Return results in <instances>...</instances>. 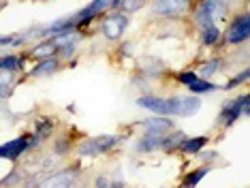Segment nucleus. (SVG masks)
Masks as SVG:
<instances>
[{
  "label": "nucleus",
  "instance_id": "21",
  "mask_svg": "<svg viewBox=\"0 0 250 188\" xmlns=\"http://www.w3.org/2000/svg\"><path fill=\"white\" fill-rule=\"evenodd\" d=\"M188 88V92L190 94H195V96H201V94H212L218 90V84H214V82H209V79H195L190 85H186Z\"/></svg>",
  "mask_w": 250,
  "mask_h": 188
},
{
  "label": "nucleus",
  "instance_id": "29",
  "mask_svg": "<svg viewBox=\"0 0 250 188\" xmlns=\"http://www.w3.org/2000/svg\"><path fill=\"white\" fill-rule=\"evenodd\" d=\"M111 180L107 178V175H99V178L94 180V188H109Z\"/></svg>",
  "mask_w": 250,
  "mask_h": 188
},
{
  "label": "nucleus",
  "instance_id": "31",
  "mask_svg": "<svg viewBox=\"0 0 250 188\" xmlns=\"http://www.w3.org/2000/svg\"><path fill=\"white\" fill-rule=\"evenodd\" d=\"M126 184H124L122 180H111V184H109V188H124Z\"/></svg>",
  "mask_w": 250,
  "mask_h": 188
},
{
  "label": "nucleus",
  "instance_id": "14",
  "mask_svg": "<svg viewBox=\"0 0 250 188\" xmlns=\"http://www.w3.org/2000/svg\"><path fill=\"white\" fill-rule=\"evenodd\" d=\"M161 139H163L161 135H150V133H144V135H141L137 141H135L133 152H137V154H152V152L161 150Z\"/></svg>",
  "mask_w": 250,
  "mask_h": 188
},
{
  "label": "nucleus",
  "instance_id": "2",
  "mask_svg": "<svg viewBox=\"0 0 250 188\" xmlns=\"http://www.w3.org/2000/svg\"><path fill=\"white\" fill-rule=\"evenodd\" d=\"M248 39H250V15L248 11H242V13H235L231 24L227 26L218 45H223V47H240V45L248 43Z\"/></svg>",
  "mask_w": 250,
  "mask_h": 188
},
{
  "label": "nucleus",
  "instance_id": "1",
  "mask_svg": "<svg viewBox=\"0 0 250 188\" xmlns=\"http://www.w3.org/2000/svg\"><path fill=\"white\" fill-rule=\"evenodd\" d=\"M135 105L141 109L150 111L152 116H167V118H180V105H182V94L173 96H158V94H141L137 96Z\"/></svg>",
  "mask_w": 250,
  "mask_h": 188
},
{
  "label": "nucleus",
  "instance_id": "24",
  "mask_svg": "<svg viewBox=\"0 0 250 188\" xmlns=\"http://www.w3.org/2000/svg\"><path fill=\"white\" fill-rule=\"evenodd\" d=\"M24 68V56L18 54H9L0 58V71H11V73H18Z\"/></svg>",
  "mask_w": 250,
  "mask_h": 188
},
{
  "label": "nucleus",
  "instance_id": "33",
  "mask_svg": "<svg viewBox=\"0 0 250 188\" xmlns=\"http://www.w3.org/2000/svg\"><path fill=\"white\" fill-rule=\"evenodd\" d=\"M0 103H2V101H0Z\"/></svg>",
  "mask_w": 250,
  "mask_h": 188
},
{
  "label": "nucleus",
  "instance_id": "16",
  "mask_svg": "<svg viewBox=\"0 0 250 188\" xmlns=\"http://www.w3.org/2000/svg\"><path fill=\"white\" fill-rule=\"evenodd\" d=\"M225 68V58H220V56H216V58H208V60H203L201 64H199L197 68V75L201 77V79H212L218 71H223Z\"/></svg>",
  "mask_w": 250,
  "mask_h": 188
},
{
  "label": "nucleus",
  "instance_id": "8",
  "mask_svg": "<svg viewBox=\"0 0 250 188\" xmlns=\"http://www.w3.org/2000/svg\"><path fill=\"white\" fill-rule=\"evenodd\" d=\"M26 152H30V141H28V135H20L18 139L7 141V144L0 146V158H2V161L15 163V161H20L21 154H26Z\"/></svg>",
  "mask_w": 250,
  "mask_h": 188
},
{
  "label": "nucleus",
  "instance_id": "12",
  "mask_svg": "<svg viewBox=\"0 0 250 188\" xmlns=\"http://www.w3.org/2000/svg\"><path fill=\"white\" fill-rule=\"evenodd\" d=\"M58 71H60V58L58 56H52V58L39 60V64L35 68H30L28 75L35 79H43V77H52L54 73H58Z\"/></svg>",
  "mask_w": 250,
  "mask_h": 188
},
{
  "label": "nucleus",
  "instance_id": "7",
  "mask_svg": "<svg viewBox=\"0 0 250 188\" xmlns=\"http://www.w3.org/2000/svg\"><path fill=\"white\" fill-rule=\"evenodd\" d=\"M54 130H56L54 118H47V116L39 118L37 122H35V128H32V133L28 135V141H30V150H37V147L41 146V144H45V141H47L49 137L54 135Z\"/></svg>",
  "mask_w": 250,
  "mask_h": 188
},
{
  "label": "nucleus",
  "instance_id": "20",
  "mask_svg": "<svg viewBox=\"0 0 250 188\" xmlns=\"http://www.w3.org/2000/svg\"><path fill=\"white\" fill-rule=\"evenodd\" d=\"M199 37H201V43L206 45V47H216V45L220 43V37H223V30H220V26H206L199 30Z\"/></svg>",
  "mask_w": 250,
  "mask_h": 188
},
{
  "label": "nucleus",
  "instance_id": "27",
  "mask_svg": "<svg viewBox=\"0 0 250 188\" xmlns=\"http://www.w3.org/2000/svg\"><path fill=\"white\" fill-rule=\"evenodd\" d=\"M235 105L240 107V111H242V116H248L250 113V94L248 92H244V94H237L235 99Z\"/></svg>",
  "mask_w": 250,
  "mask_h": 188
},
{
  "label": "nucleus",
  "instance_id": "30",
  "mask_svg": "<svg viewBox=\"0 0 250 188\" xmlns=\"http://www.w3.org/2000/svg\"><path fill=\"white\" fill-rule=\"evenodd\" d=\"M133 51H135V43H133V41H126V43L122 45V54H124V56H130Z\"/></svg>",
  "mask_w": 250,
  "mask_h": 188
},
{
  "label": "nucleus",
  "instance_id": "32",
  "mask_svg": "<svg viewBox=\"0 0 250 188\" xmlns=\"http://www.w3.org/2000/svg\"><path fill=\"white\" fill-rule=\"evenodd\" d=\"M0 7H2V0H0Z\"/></svg>",
  "mask_w": 250,
  "mask_h": 188
},
{
  "label": "nucleus",
  "instance_id": "13",
  "mask_svg": "<svg viewBox=\"0 0 250 188\" xmlns=\"http://www.w3.org/2000/svg\"><path fill=\"white\" fill-rule=\"evenodd\" d=\"M240 118H242L240 107L235 105V101H233V99H227V101L223 103V109H220V113H218L220 126H223V128H231Z\"/></svg>",
  "mask_w": 250,
  "mask_h": 188
},
{
  "label": "nucleus",
  "instance_id": "4",
  "mask_svg": "<svg viewBox=\"0 0 250 188\" xmlns=\"http://www.w3.org/2000/svg\"><path fill=\"white\" fill-rule=\"evenodd\" d=\"M195 2L192 0H154L152 2V13L167 17V20H178V17L190 15Z\"/></svg>",
  "mask_w": 250,
  "mask_h": 188
},
{
  "label": "nucleus",
  "instance_id": "22",
  "mask_svg": "<svg viewBox=\"0 0 250 188\" xmlns=\"http://www.w3.org/2000/svg\"><path fill=\"white\" fill-rule=\"evenodd\" d=\"M75 144L69 139V137H56V139L52 141V154L54 156H60V158H64V156H69V154L75 150Z\"/></svg>",
  "mask_w": 250,
  "mask_h": 188
},
{
  "label": "nucleus",
  "instance_id": "11",
  "mask_svg": "<svg viewBox=\"0 0 250 188\" xmlns=\"http://www.w3.org/2000/svg\"><path fill=\"white\" fill-rule=\"evenodd\" d=\"M137 66L146 79H158L167 71V64H165L161 58H156V56H146V58H141Z\"/></svg>",
  "mask_w": 250,
  "mask_h": 188
},
{
  "label": "nucleus",
  "instance_id": "25",
  "mask_svg": "<svg viewBox=\"0 0 250 188\" xmlns=\"http://www.w3.org/2000/svg\"><path fill=\"white\" fill-rule=\"evenodd\" d=\"M248 77H250V71H248V66H246L244 71H240V73H235L233 77H229V82L225 84V90H235L237 85L248 84Z\"/></svg>",
  "mask_w": 250,
  "mask_h": 188
},
{
  "label": "nucleus",
  "instance_id": "17",
  "mask_svg": "<svg viewBox=\"0 0 250 188\" xmlns=\"http://www.w3.org/2000/svg\"><path fill=\"white\" fill-rule=\"evenodd\" d=\"M209 144V137L208 135H199V137H186L184 141H182L180 150L182 154H188V156H195V154H199L203 150V147H208Z\"/></svg>",
  "mask_w": 250,
  "mask_h": 188
},
{
  "label": "nucleus",
  "instance_id": "6",
  "mask_svg": "<svg viewBox=\"0 0 250 188\" xmlns=\"http://www.w3.org/2000/svg\"><path fill=\"white\" fill-rule=\"evenodd\" d=\"M79 178V167L71 165L66 169H58L49 173L45 180H39L37 188H75V182Z\"/></svg>",
  "mask_w": 250,
  "mask_h": 188
},
{
  "label": "nucleus",
  "instance_id": "19",
  "mask_svg": "<svg viewBox=\"0 0 250 188\" xmlns=\"http://www.w3.org/2000/svg\"><path fill=\"white\" fill-rule=\"evenodd\" d=\"M209 171H212V165H199L195 171H190V173L184 175V182H182L180 188H195L197 184H201V180L206 178Z\"/></svg>",
  "mask_w": 250,
  "mask_h": 188
},
{
  "label": "nucleus",
  "instance_id": "26",
  "mask_svg": "<svg viewBox=\"0 0 250 188\" xmlns=\"http://www.w3.org/2000/svg\"><path fill=\"white\" fill-rule=\"evenodd\" d=\"M195 156H199V163H201V165H212L214 161H218V158H220V154L216 150H206V147H203V150L199 154H195Z\"/></svg>",
  "mask_w": 250,
  "mask_h": 188
},
{
  "label": "nucleus",
  "instance_id": "10",
  "mask_svg": "<svg viewBox=\"0 0 250 188\" xmlns=\"http://www.w3.org/2000/svg\"><path fill=\"white\" fill-rule=\"evenodd\" d=\"M52 56H58V43H56V39H39L32 47H28V58H32L37 62L52 58Z\"/></svg>",
  "mask_w": 250,
  "mask_h": 188
},
{
  "label": "nucleus",
  "instance_id": "15",
  "mask_svg": "<svg viewBox=\"0 0 250 188\" xmlns=\"http://www.w3.org/2000/svg\"><path fill=\"white\" fill-rule=\"evenodd\" d=\"M186 135L182 128H173V130H169L167 135H163V139H161V150L163 152H167V154H171V152H178L180 150V146H182V141L186 139Z\"/></svg>",
  "mask_w": 250,
  "mask_h": 188
},
{
  "label": "nucleus",
  "instance_id": "9",
  "mask_svg": "<svg viewBox=\"0 0 250 188\" xmlns=\"http://www.w3.org/2000/svg\"><path fill=\"white\" fill-rule=\"evenodd\" d=\"M139 126L144 128V133H150V135H167L169 130L175 128V122L173 118H167V116H147L139 122Z\"/></svg>",
  "mask_w": 250,
  "mask_h": 188
},
{
  "label": "nucleus",
  "instance_id": "5",
  "mask_svg": "<svg viewBox=\"0 0 250 188\" xmlns=\"http://www.w3.org/2000/svg\"><path fill=\"white\" fill-rule=\"evenodd\" d=\"M128 24H130L128 15L120 13V11H111V13L101 21V32H103V37L107 39V41L116 43V41H120L122 34L126 32Z\"/></svg>",
  "mask_w": 250,
  "mask_h": 188
},
{
  "label": "nucleus",
  "instance_id": "23",
  "mask_svg": "<svg viewBox=\"0 0 250 188\" xmlns=\"http://www.w3.org/2000/svg\"><path fill=\"white\" fill-rule=\"evenodd\" d=\"M24 180H26L24 169H21V167H15L13 171H9V173L4 175L2 180H0V188H18V186L24 184Z\"/></svg>",
  "mask_w": 250,
  "mask_h": 188
},
{
  "label": "nucleus",
  "instance_id": "18",
  "mask_svg": "<svg viewBox=\"0 0 250 188\" xmlns=\"http://www.w3.org/2000/svg\"><path fill=\"white\" fill-rule=\"evenodd\" d=\"M201 96L195 94H182V105H180V118H192L201 111Z\"/></svg>",
  "mask_w": 250,
  "mask_h": 188
},
{
  "label": "nucleus",
  "instance_id": "28",
  "mask_svg": "<svg viewBox=\"0 0 250 188\" xmlns=\"http://www.w3.org/2000/svg\"><path fill=\"white\" fill-rule=\"evenodd\" d=\"M175 79H178V84H182V85H190L195 79H199V75L195 71H180Z\"/></svg>",
  "mask_w": 250,
  "mask_h": 188
},
{
  "label": "nucleus",
  "instance_id": "3",
  "mask_svg": "<svg viewBox=\"0 0 250 188\" xmlns=\"http://www.w3.org/2000/svg\"><path fill=\"white\" fill-rule=\"evenodd\" d=\"M120 141H122V137H118V135H99V137H90V139L82 141L75 150L79 156H103V154L111 152Z\"/></svg>",
  "mask_w": 250,
  "mask_h": 188
}]
</instances>
